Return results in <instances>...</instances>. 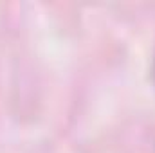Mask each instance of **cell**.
<instances>
[{
  "instance_id": "obj_1",
  "label": "cell",
  "mask_w": 155,
  "mask_h": 153,
  "mask_svg": "<svg viewBox=\"0 0 155 153\" xmlns=\"http://www.w3.org/2000/svg\"><path fill=\"white\" fill-rule=\"evenodd\" d=\"M153 76H155V58H153Z\"/></svg>"
}]
</instances>
